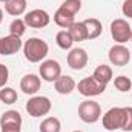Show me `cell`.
<instances>
[{
	"label": "cell",
	"mask_w": 132,
	"mask_h": 132,
	"mask_svg": "<svg viewBox=\"0 0 132 132\" xmlns=\"http://www.w3.org/2000/svg\"><path fill=\"white\" fill-rule=\"evenodd\" d=\"M72 132H83V131H72Z\"/></svg>",
	"instance_id": "cell-31"
},
{
	"label": "cell",
	"mask_w": 132,
	"mask_h": 132,
	"mask_svg": "<svg viewBox=\"0 0 132 132\" xmlns=\"http://www.w3.org/2000/svg\"><path fill=\"white\" fill-rule=\"evenodd\" d=\"M77 89L83 97H97L100 94L104 92L106 86L100 85L98 81L91 75V77H85L77 83Z\"/></svg>",
	"instance_id": "cell-6"
},
{
	"label": "cell",
	"mask_w": 132,
	"mask_h": 132,
	"mask_svg": "<svg viewBox=\"0 0 132 132\" xmlns=\"http://www.w3.org/2000/svg\"><path fill=\"white\" fill-rule=\"evenodd\" d=\"M78 117L81 121H85L88 125L97 123L101 118V108L94 100H85L78 106Z\"/></svg>",
	"instance_id": "cell-3"
},
{
	"label": "cell",
	"mask_w": 132,
	"mask_h": 132,
	"mask_svg": "<svg viewBox=\"0 0 132 132\" xmlns=\"http://www.w3.org/2000/svg\"><path fill=\"white\" fill-rule=\"evenodd\" d=\"M60 6H62L63 9H66L69 14L75 15V14L81 9V0H65Z\"/></svg>",
	"instance_id": "cell-25"
},
{
	"label": "cell",
	"mask_w": 132,
	"mask_h": 132,
	"mask_svg": "<svg viewBox=\"0 0 132 132\" xmlns=\"http://www.w3.org/2000/svg\"><path fill=\"white\" fill-rule=\"evenodd\" d=\"M54 22H55L57 26H60V28H63V29H69V28L74 25V22H75V15L69 14L66 9H63V8L60 6V8L55 11V14H54Z\"/></svg>",
	"instance_id": "cell-15"
},
{
	"label": "cell",
	"mask_w": 132,
	"mask_h": 132,
	"mask_svg": "<svg viewBox=\"0 0 132 132\" xmlns=\"http://www.w3.org/2000/svg\"><path fill=\"white\" fill-rule=\"evenodd\" d=\"M88 60H89L88 52L83 48H74L68 54V65L74 71H81L85 66L88 65Z\"/></svg>",
	"instance_id": "cell-12"
},
{
	"label": "cell",
	"mask_w": 132,
	"mask_h": 132,
	"mask_svg": "<svg viewBox=\"0 0 132 132\" xmlns=\"http://www.w3.org/2000/svg\"><path fill=\"white\" fill-rule=\"evenodd\" d=\"M123 118H125L123 108H111V109L103 115V128L109 132L121 129V126H123Z\"/></svg>",
	"instance_id": "cell-7"
},
{
	"label": "cell",
	"mask_w": 132,
	"mask_h": 132,
	"mask_svg": "<svg viewBox=\"0 0 132 132\" xmlns=\"http://www.w3.org/2000/svg\"><path fill=\"white\" fill-rule=\"evenodd\" d=\"M40 132H60L62 131V123L57 117H46L45 120H42L40 126H38Z\"/></svg>",
	"instance_id": "cell-19"
},
{
	"label": "cell",
	"mask_w": 132,
	"mask_h": 132,
	"mask_svg": "<svg viewBox=\"0 0 132 132\" xmlns=\"http://www.w3.org/2000/svg\"><path fill=\"white\" fill-rule=\"evenodd\" d=\"M121 12L125 17H129L132 19V0H125L123 5H121Z\"/></svg>",
	"instance_id": "cell-28"
},
{
	"label": "cell",
	"mask_w": 132,
	"mask_h": 132,
	"mask_svg": "<svg viewBox=\"0 0 132 132\" xmlns=\"http://www.w3.org/2000/svg\"><path fill=\"white\" fill-rule=\"evenodd\" d=\"M51 109H52V103L45 95H34L26 101V112L34 118L48 115Z\"/></svg>",
	"instance_id": "cell-2"
},
{
	"label": "cell",
	"mask_w": 132,
	"mask_h": 132,
	"mask_svg": "<svg viewBox=\"0 0 132 132\" xmlns=\"http://www.w3.org/2000/svg\"><path fill=\"white\" fill-rule=\"evenodd\" d=\"M40 78L45 80V81H49V83H54L60 75H62V66L57 60H43L42 65H40Z\"/></svg>",
	"instance_id": "cell-8"
},
{
	"label": "cell",
	"mask_w": 132,
	"mask_h": 132,
	"mask_svg": "<svg viewBox=\"0 0 132 132\" xmlns=\"http://www.w3.org/2000/svg\"><path fill=\"white\" fill-rule=\"evenodd\" d=\"M25 32H26V23H25V20H22V19H14V20L9 23V34H11V35L22 37Z\"/></svg>",
	"instance_id": "cell-23"
},
{
	"label": "cell",
	"mask_w": 132,
	"mask_h": 132,
	"mask_svg": "<svg viewBox=\"0 0 132 132\" xmlns=\"http://www.w3.org/2000/svg\"><path fill=\"white\" fill-rule=\"evenodd\" d=\"M55 42H57V45H59V48H62V49H71L72 48V45H74V38H72V35L69 34L68 29H63V31H59L57 35H55Z\"/></svg>",
	"instance_id": "cell-21"
},
{
	"label": "cell",
	"mask_w": 132,
	"mask_h": 132,
	"mask_svg": "<svg viewBox=\"0 0 132 132\" xmlns=\"http://www.w3.org/2000/svg\"><path fill=\"white\" fill-rule=\"evenodd\" d=\"M22 115L19 111H6L0 117L2 132H20L22 131Z\"/></svg>",
	"instance_id": "cell-5"
},
{
	"label": "cell",
	"mask_w": 132,
	"mask_h": 132,
	"mask_svg": "<svg viewBox=\"0 0 132 132\" xmlns=\"http://www.w3.org/2000/svg\"><path fill=\"white\" fill-rule=\"evenodd\" d=\"M17 100H19V95H17L15 89H12L9 86L0 88V101L2 103H5V104H14Z\"/></svg>",
	"instance_id": "cell-22"
},
{
	"label": "cell",
	"mask_w": 132,
	"mask_h": 132,
	"mask_svg": "<svg viewBox=\"0 0 132 132\" xmlns=\"http://www.w3.org/2000/svg\"><path fill=\"white\" fill-rule=\"evenodd\" d=\"M69 34L72 35L74 42H83V40H88V31H86V26L83 22H74V25L68 29Z\"/></svg>",
	"instance_id": "cell-20"
},
{
	"label": "cell",
	"mask_w": 132,
	"mask_h": 132,
	"mask_svg": "<svg viewBox=\"0 0 132 132\" xmlns=\"http://www.w3.org/2000/svg\"><path fill=\"white\" fill-rule=\"evenodd\" d=\"M83 23L86 26V31H88V40H94L101 35L103 25L98 19H86V20H83Z\"/></svg>",
	"instance_id": "cell-18"
},
{
	"label": "cell",
	"mask_w": 132,
	"mask_h": 132,
	"mask_svg": "<svg viewBox=\"0 0 132 132\" xmlns=\"http://www.w3.org/2000/svg\"><path fill=\"white\" fill-rule=\"evenodd\" d=\"M131 34H132V28L125 19L112 20V23H111V37L114 38V42H117L118 45H125L126 42L131 40Z\"/></svg>",
	"instance_id": "cell-4"
},
{
	"label": "cell",
	"mask_w": 132,
	"mask_h": 132,
	"mask_svg": "<svg viewBox=\"0 0 132 132\" xmlns=\"http://www.w3.org/2000/svg\"><path fill=\"white\" fill-rule=\"evenodd\" d=\"M49 52V46L48 43L43 40V38H38V37H31L25 42L23 45V54H25V59L29 62V63H40L46 59Z\"/></svg>",
	"instance_id": "cell-1"
},
{
	"label": "cell",
	"mask_w": 132,
	"mask_h": 132,
	"mask_svg": "<svg viewBox=\"0 0 132 132\" xmlns=\"http://www.w3.org/2000/svg\"><path fill=\"white\" fill-rule=\"evenodd\" d=\"M23 20H25L26 26L34 28V29H42V28H45V26L49 25L51 17H49V14L45 9H32V11H29V12L25 14Z\"/></svg>",
	"instance_id": "cell-9"
},
{
	"label": "cell",
	"mask_w": 132,
	"mask_h": 132,
	"mask_svg": "<svg viewBox=\"0 0 132 132\" xmlns=\"http://www.w3.org/2000/svg\"><path fill=\"white\" fill-rule=\"evenodd\" d=\"M0 2H3V3H6V2H8V0H0Z\"/></svg>",
	"instance_id": "cell-30"
},
{
	"label": "cell",
	"mask_w": 132,
	"mask_h": 132,
	"mask_svg": "<svg viewBox=\"0 0 132 132\" xmlns=\"http://www.w3.org/2000/svg\"><path fill=\"white\" fill-rule=\"evenodd\" d=\"M42 86V78L35 74H26L22 77L20 80V89L26 94V95H34L40 91Z\"/></svg>",
	"instance_id": "cell-13"
},
{
	"label": "cell",
	"mask_w": 132,
	"mask_h": 132,
	"mask_svg": "<svg viewBox=\"0 0 132 132\" xmlns=\"http://www.w3.org/2000/svg\"><path fill=\"white\" fill-rule=\"evenodd\" d=\"M114 86L120 91V92H129L132 88V81L129 77H126V75H118V77H115V80H114Z\"/></svg>",
	"instance_id": "cell-24"
},
{
	"label": "cell",
	"mask_w": 132,
	"mask_h": 132,
	"mask_svg": "<svg viewBox=\"0 0 132 132\" xmlns=\"http://www.w3.org/2000/svg\"><path fill=\"white\" fill-rule=\"evenodd\" d=\"M2 22H3V11L0 9V23H2Z\"/></svg>",
	"instance_id": "cell-29"
},
{
	"label": "cell",
	"mask_w": 132,
	"mask_h": 132,
	"mask_svg": "<svg viewBox=\"0 0 132 132\" xmlns=\"http://www.w3.org/2000/svg\"><path fill=\"white\" fill-rule=\"evenodd\" d=\"M109 62L114 66H126L131 62V51L125 45H114L108 52Z\"/></svg>",
	"instance_id": "cell-10"
},
{
	"label": "cell",
	"mask_w": 132,
	"mask_h": 132,
	"mask_svg": "<svg viewBox=\"0 0 132 132\" xmlns=\"http://www.w3.org/2000/svg\"><path fill=\"white\" fill-rule=\"evenodd\" d=\"M23 48L20 37L17 35H5L0 38V55H12Z\"/></svg>",
	"instance_id": "cell-11"
},
{
	"label": "cell",
	"mask_w": 132,
	"mask_h": 132,
	"mask_svg": "<svg viewBox=\"0 0 132 132\" xmlns=\"http://www.w3.org/2000/svg\"><path fill=\"white\" fill-rule=\"evenodd\" d=\"M8 80H9V71L3 63H0V88H3L8 83Z\"/></svg>",
	"instance_id": "cell-27"
},
{
	"label": "cell",
	"mask_w": 132,
	"mask_h": 132,
	"mask_svg": "<svg viewBox=\"0 0 132 132\" xmlns=\"http://www.w3.org/2000/svg\"><path fill=\"white\" fill-rule=\"evenodd\" d=\"M131 42H132V34H131Z\"/></svg>",
	"instance_id": "cell-32"
},
{
	"label": "cell",
	"mask_w": 132,
	"mask_h": 132,
	"mask_svg": "<svg viewBox=\"0 0 132 132\" xmlns=\"http://www.w3.org/2000/svg\"><path fill=\"white\" fill-rule=\"evenodd\" d=\"M123 112H125V118H123V126H121V131L131 132L132 131V106L123 108Z\"/></svg>",
	"instance_id": "cell-26"
},
{
	"label": "cell",
	"mask_w": 132,
	"mask_h": 132,
	"mask_svg": "<svg viewBox=\"0 0 132 132\" xmlns=\"http://www.w3.org/2000/svg\"><path fill=\"white\" fill-rule=\"evenodd\" d=\"M92 77L98 81L100 85L108 86V83L112 80V68L108 66V65H98L97 68H95Z\"/></svg>",
	"instance_id": "cell-17"
},
{
	"label": "cell",
	"mask_w": 132,
	"mask_h": 132,
	"mask_svg": "<svg viewBox=\"0 0 132 132\" xmlns=\"http://www.w3.org/2000/svg\"><path fill=\"white\" fill-rule=\"evenodd\" d=\"M54 88L59 94L62 95H69L75 88H77V83L75 80L71 77V75H60L55 81H54Z\"/></svg>",
	"instance_id": "cell-14"
},
{
	"label": "cell",
	"mask_w": 132,
	"mask_h": 132,
	"mask_svg": "<svg viewBox=\"0 0 132 132\" xmlns=\"http://www.w3.org/2000/svg\"><path fill=\"white\" fill-rule=\"evenodd\" d=\"M26 6H28L26 0H8L5 3V11L12 17H19V15L25 14Z\"/></svg>",
	"instance_id": "cell-16"
}]
</instances>
